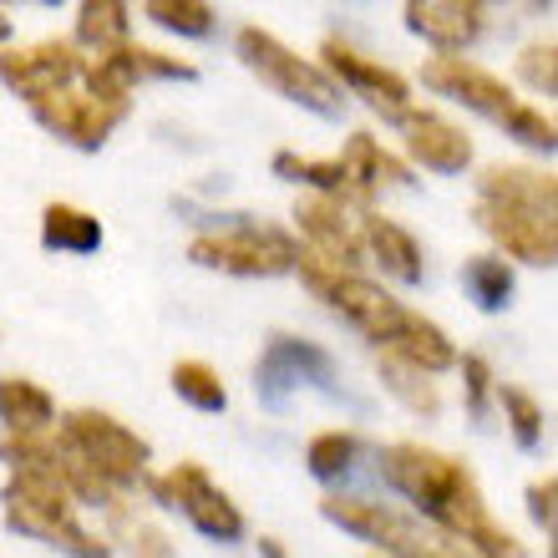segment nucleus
Here are the masks:
<instances>
[{"mask_svg": "<svg viewBox=\"0 0 558 558\" xmlns=\"http://www.w3.org/2000/svg\"><path fill=\"white\" fill-rule=\"evenodd\" d=\"M386 487H397L407 502H416V513L441 529L447 538L462 544V554H487V558H518L523 544L487 513V498L468 462L422 447V441H391L376 457Z\"/></svg>", "mask_w": 558, "mask_h": 558, "instance_id": "f257e3e1", "label": "nucleus"}, {"mask_svg": "<svg viewBox=\"0 0 558 558\" xmlns=\"http://www.w3.org/2000/svg\"><path fill=\"white\" fill-rule=\"evenodd\" d=\"M472 219L502 259L533 269H554L558 259V178L548 168L493 162L477 173Z\"/></svg>", "mask_w": 558, "mask_h": 558, "instance_id": "f03ea898", "label": "nucleus"}, {"mask_svg": "<svg viewBox=\"0 0 558 558\" xmlns=\"http://www.w3.org/2000/svg\"><path fill=\"white\" fill-rule=\"evenodd\" d=\"M0 502H5V523H11L15 533H26V538H41V544L66 548V554H107V548H112L107 538L82 529V518H76L82 502H76L72 487L61 483L51 468H41V462H15Z\"/></svg>", "mask_w": 558, "mask_h": 558, "instance_id": "7ed1b4c3", "label": "nucleus"}, {"mask_svg": "<svg viewBox=\"0 0 558 558\" xmlns=\"http://www.w3.org/2000/svg\"><path fill=\"white\" fill-rule=\"evenodd\" d=\"M290 275H300V284H305L330 315H340V320L351 325L361 340H371V345H386L391 330L407 320V305H401L386 284L366 279L361 269H340V265H330V259H320V254L300 250Z\"/></svg>", "mask_w": 558, "mask_h": 558, "instance_id": "20e7f679", "label": "nucleus"}, {"mask_svg": "<svg viewBox=\"0 0 558 558\" xmlns=\"http://www.w3.org/2000/svg\"><path fill=\"white\" fill-rule=\"evenodd\" d=\"M234 51H239V61H244V66H250V72L259 76L269 92H279V97H284V102L305 107V112H315V118H340V107H345V92H340V82L325 72L315 57H300V51H290V46L279 41L275 31H265V26H239Z\"/></svg>", "mask_w": 558, "mask_h": 558, "instance_id": "39448f33", "label": "nucleus"}, {"mask_svg": "<svg viewBox=\"0 0 558 558\" xmlns=\"http://www.w3.org/2000/svg\"><path fill=\"white\" fill-rule=\"evenodd\" d=\"M189 259L204 269H219V275H239V279H275L290 275L294 259H300V239L284 234L279 223H259V219H234L214 223V229H198L189 239Z\"/></svg>", "mask_w": 558, "mask_h": 558, "instance_id": "423d86ee", "label": "nucleus"}, {"mask_svg": "<svg viewBox=\"0 0 558 558\" xmlns=\"http://www.w3.org/2000/svg\"><path fill=\"white\" fill-rule=\"evenodd\" d=\"M320 513L336 529L355 533L361 544H371L376 554H401V558H437V554H462L457 538H447L441 529H426L416 518H407L391 502H371V498H351V493H330L320 498Z\"/></svg>", "mask_w": 558, "mask_h": 558, "instance_id": "0eeeda50", "label": "nucleus"}, {"mask_svg": "<svg viewBox=\"0 0 558 558\" xmlns=\"http://www.w3.org/2000/svg\"><path fill=\"white\" fill-rule=\"evenodd\" d=\"M57 432L66 437L82 462H87L97 477H107L112 487H137L147 477V462H153V447L137 437L128 422H118L112 412H97V407H76L57 422Z\"/></svg>", "mask_w": 558, "mask_h": 558, "instance_id": "6e6552de", "label": "nucleus"}, {"mask_svg": "<svg viewBox=\"0 0 558 558\" xmlns=\"http://www.w3.org/2000/svg\"><path fill=\"white\" fill-rule=\"evenodd\" d=\"M143 487L153 493L158 508L183 513L193 529L204 533V538H214V544H239V538H244V513H239V502L229 498L198 462H178V468L158 472V477L147 472Z\"/></svg>", "mask_w": 558, "mask_h": 558, "instance_id": "1a4fd4ad", "label": "nucleus"}, {"mask_svg": "<svg viewBox=\"0 0 558 558\" xmlns=\"http://www.w3.org/2000/svg\"><path fill=\"white\" fill-rule=\"evenodd\" d=\"M26 107L36 112V122H41L46 133L61 137V143H72V147H82V153H97V147L128 122V112H133L128 97H102V92L82 87V76H76L72 87L31 97Z\"/></svg>", "mask_w": 558, "mask_h": 558, "instance_id": "9d476101", "label": "nucleus"}, {"mask_svg": "<svg viewBox=\"0 0 558 558\" xmlns=\"http://www.w3.org/2000/svg\"><path fill=\"white\" fill-rule=\"evenodd\" d=\"M315 61L336 76L340 92L361 97V102H366L371 112H381L386 122H401V112L412 107V82H407V76L391 72L386 61L366 57V51H355V46L340 41V36H330V41L320 46V57H315Z\"/></svg>", "mask_w": 558, "mask_h": 558, "instance_id": "9b49d317", "label": "nucleus"}, {"mask_svg": "<svg viewBox=\"0 0 558 558\" xmlns=\"http://www.w3.org/2000/svg\"><path fill=\"white\" fill-rule=\"evenodd\" d=\"M422 87L447 97V102H462L468 112H477V118H487V122H502L518 102L513 87H508L498 72L477 66V61L462 57V51H437V57L422 66Z\"/></svg>", "mask_w": 558, "mask_h": 558, "instance_id": "f8f14e48", "label": "nucleus"}, {"mask_svg": "<svg viewBox=\"0 0 558 558\" xmlns=\"http://www.w3.org/2000/svg\"><path fill=\"white\" fill-rule=\"evenodd\" d=\"M294 223H300V250L320 254L340 269H361L366 265V239H361V214L355 204L336 198V193H305L294 204Z\"/></svg>", "mask_w": 558, "mask_h": 558, "instance_id": "ddd939ff", "label": "nucleus"}, {"mask_svg": "<svg viewBox=\"0 0 558 558\" xmlns=\"http://www.w3.org/2000/svg\"><path fill=\"white\" fill-rule=\"evenodd\" d=\"M82 61L87 51L72 41V36H46V41H31V46H5L0 51V82L31 102L41 92H57V87H72L82 76Z\"/></svg>", "mask_w": 558, "mask_h": 558, "instance_id": "4468645a", "label": "nucleus"}, {"mask_svg": "<svg viewBox=\"0 0 558 558\" xmlns=\"http://www.w3.org/2000/svg\"><path fill=\"white\" fill-rule=\"evenodd\" d=\"M401 153L426 173H468L472 168V133L437 107H407L401 112Z\"/></svg>", "mask_w": 558, "mask_h": 558, "instance_id": "2eb2a0df", "label": "nucleus"}, {"mask_svg": "<svg viewBox=\"0 0 558 558\" xmlns=\"http://www.w3.org/2000/svg\"><path fill=\"white\" fill-rule=\"evenodd\" d=\"M407 31L437 51H468L487 31V0H407Z\"/></svg>", "mask_w": 558, "mask_h": 558, "instance_id": "dca6fc26", "label": "nucleus"}, {"mask_svg": "<svg viewBox=\"0 0 558 558\" xmlns=\"http://www.w3.org/2000/svg\"><path fill=\"white\" fill-rule=\"evenodd\" d=\"M305 381H336V361L320 351V345H310V340H294V336H275L269 340V351L259 355V397L265 401H279L284 391Z\"/></svg>", "mask_w": 558, "mask_h": 558, "instance_id": "f3484780", "label": "nucleus"}, {"mask_svg": "<svg viewBox=\"0 0 558 558\" xmlns=\"http://www.w3.org/2000/svg\"><path fill=\"white\" fill-rule=\"evenodd\" d=\"M361 239H366V259L397 284H422L426 259L412 229H401L397 219H386L376 208H361Z\"/></svg>", "mask_w": 558, "mask_h": 558, "instance_id": "a211bd4d", "label": "nucleus"}, {"mask_svg": "<svg viewBox=\"0 0 558 558\" xmlns=\"http://www.w3.org/2000/svg\"><path fill=\"white\" fill-rule=\"evenodd\" d=\"M340 162H345V173H351L355 193L376 204V193L381 189H412V162L381 147V137L371 133H351V143L340 147Z\"/></svg>", "mask_w": 558, "mask_h": 558, "instance_id": "6ab92c4d", "label": "nucleus"}, {"mask_svg": "<svg viewBox=\"0 0 558 558\" xmlns=\"http://www.w3.org/2000/svg\"><path fill=\"white\" fill-rule=\"evenodd\" d=\"M376 351L386 355H397V361H407V366H422L432 371V376H441V371H452L457 366V345L452 336L441 330L437 320H426V315H416V310H407V320L391 330V340L386 345H376Z\"/></svg>", "mask_w": 558, "mask_h": 558, "instance_id": "aec40b11", "label": "nucleus"}, {"mask_svg": "<svg viewBox=\"0 0 558 558\" xmlns=\"http://www.w3.org/2000/svg\"><path fill=\"white\" fill-rule=\"evenodd\" d=\"M376 371H381V386L412 416L432 422V416L441 412V386H437V376H432V371L407 366V361H397V355H386V351H376Z\"/></svg>", "mask_w": 558, "mask_h": 558, "instance_id": "412c9836", "label": "nucleus"}, {"mask_svg": "<svg viewBox=\"0 0 558 558\" xmlns=\"http://www.w3.org/2000/svg\"><path fill=\"white\" fill-rule=\"evenodd\" d=\"M133 36V5L128 0H76V31L72 41L82 51H107Z\"/></svg>", "mask_w": 558, "mask_h": 558, "instance_id": "4be33fe9", "label": "nucleus"}, {"mask_svg": "<svg viewBox=\"0 0 558 558\" xmlns=\"http://www.w3.org/2000/svg\"><path fill=\"white\" fill-rule=\"evenodd\" d=\"M275 173L290 178V183H305L310 193H336L345 204L355 208H371L361 193H355L351 173H345V162L340 158H300V153H275Z\"/></svg>", "mask_w": 558, "mask_h": 558, "instance_id": "5701e85b", "label": "nucleus"}, {"mask_svg": "<svg viewBox=\"0 0 558 558\" xmlns=\"http://www.w3.org/2000/svg\"><path fill=\"white\" fill-rule=\"evenodd\" d=\"M0 422L5 432H41L57 422V401L26 376H0Z\"/></svg>", "mask_w": 558, "mask_h": 558, "instance_id": "b1692460", "label": "nucleus"}, {"mask_svg": "<svg viewBox=\"0 0 558 558\" xmlns=\"http://www.w3.org/2000/svg\"><path fill=\"white\" fill-rule=\"evenodd\" d=\"M41 244L61 254H92L102 244V223H97V214H87V208H76V204H46Z\"/></svg>", "mask_w": 558, "mask_h": 558, "instance_id": "393cba45", "label": "nucleus"}, {"mask_svg": "<svg viewBox=\"0 0 558 558\" xmlns=\"http://www.w3.org/2000/svg\"><path fill=\"white\" fill-rule=\"evenodd\" d=\"M102 513H107V523H112V538H107V544H122V548H133V554H173V538L137 513L133 493H118Z\"/></svg>", "mask_w": 558, "mask_h": 558, "instance_id": "a878e982", "label": "nucleus"}, {"mask_svg": "<svg viewBox=\"0 0 558 558\" xmlns=\"http://www.w3.org/2000/svg\"><path fill=\"white\" fill-rule=\"evenodd\" d=\"M462 290L477 310H502L513 300V259L502 254H472L462 265Z\"/></svg>", "mask_w": 558, "mask_h": 558, "instance_id": "bb28decb", "label": "nucleus"}, {"mask_svg": "<svg viewBox=\"0 0 558 558\" xmlns=\"http://www.w3.org/2000/svg\"><path fill=\"white\" fill-rule=\"evenodd\" d=\"M355 457H361V437H355L351 426H325L315 437L305 441V468L320 477V483H336L345 472L355 468Z\"/></svg>", "mask_w": 558, "mask_h": 558, "instance_id": "cd10ccee", "label": "nucleus"}, {"mask_svg": "<svg viewBox=\"0 0 558 558\" xmlns=\"http://www.w3.org/2000/svg\"><path fill=\"white\" fill-rule=\"evenodd\" d=\"M143 15L158 31H173V36H189V41H204L219 26L208 0H143Z\"/></svg>", "mask_w": 558, "mask_h": 558, "instance_id": "c85d7f7f", "label": "nucleus"}, {"mask_svg": "<svg viewBox=\"0 0 558 558\" xmlns=\"http://www.w3.org/2000/svg\"><path fill=\"white\" fill-rule=\"evenodd\" d=\"M173 391L198 412H223L229 407V386L208 361H178L173 366Z\"/></svg>", "mask_w": 558, "mask_h": 558, "instance_id": "c756f323", "label": "nucleus"}, {"mask_svg": "<svg viewBox=\"0 0 558 558\" xmlns=\"http://www.w3.org/2000/svg\"><path fill=\"white\" fill-rule=\"evenodd\" d=\"M493 401L502 407V422H508V432H513L518 447H538V441H544V407H538L523 386H502L498 381Z\"/></svg>", "mask_w": 558, "mask_h": 558, "instance_id": "7c9ffc66", "label": "nucleus"}, {"mask_svg": "<svg viewBox=\"0 0 558 558\" xmlns=\"http://www.w3.org/2000/svg\"><path fill=\"white\" fill-rule=\"evenodd\" d=\"M518 82L533 92V97H554L558 92V41L544 36V41H529L518 51Z\"/></svg>", "mask_w": 558, "mask_h": 558, "instance_id": "2f4dec72", "label": "nucleus"}, {"mask_svg": "<svg viewBox=\"0 0 558 558\" xmlns=\"http://www.w3.org/2000/svg\"><path fill=\"white\" fill-rule=\"evenodd\" d=\"M498 128H502L508 137H518L523 147H533V153H554V143H558L554 118H548V112H544L538 102H523V97H518L513 112H508V118H502Z\"/></svg>", "mask_w": 558, "mask_h": 558, "instance_id": "473e14b6", "label": "nucleus"}, {"mask_svg": "<svg viewBox=\"0 0 558 558\" xmlns=\"http://www.w3.org/2000/svg\"><path fill=\"white\" fill-rule=\"evenodd\" d=\"M452 371H462L468 412H472V416H487V401H493V391H498V376H493V366H487L483 355H457Z\"/></svg>", "mask_w": 558, "mask_h": 558, "instance_id": "72a5a7b5", "label": "nucleus"}, {"mask_svg": "<svg viewBox=\"0 0 558 558\" xmlns=\"http://www.w3.org/2000/svg\"><path fill=\"white\" fill-rule=\"evenodd\" d=\"M529 513H533V523L544 529L548 544H554L558 538V477L554 472H544L538 483H529Z\"/></svg>", "mask_w": 558, "mask_h": 558, "instance_id": "f704fd0d", "label": "nucleus"}, {"mask_svg": "<svg viewBox=\"0 0 558 558\" xmlns=\"http://www.w3.org/2000/svg\"><path fill=\"white\" fill-rule=\"evenodd\" d=\"M487 5H513V11H523V15H538V11H548L554 0H487Z\"/></svg>", "mask_w": 558, "mask_h": 558, "instance_id": "c9c22d12", "label": "nucleus"}, {"mask_svg": "<svg viewBox=\"0 0 558 558\" xmlns=\"http://www.w3.org/2000/svg\"><path fill=\"white\" fill-rule=\"evenodd\" d=\"M0 5H61V0H0Z\"/></svg>", "mask_w": 558, "mask_h": 558, "instance_id": "e433bc0d", "label": "nucleus"}, {"mask_svg": "<svg viewBox=\"0 0 558 558\" xmlns=\"http://www.w3.org/2000/svg\"><path fill=\"white\" fill-rule=\"evenodd\" d=\"M5 41H11V15L0 11V46H5Z\"/></svg>", "mask_w": 558, "mask_h": 558, "instance_id": "4c0bfd02", "label": "nucleus"}]
</instances>
